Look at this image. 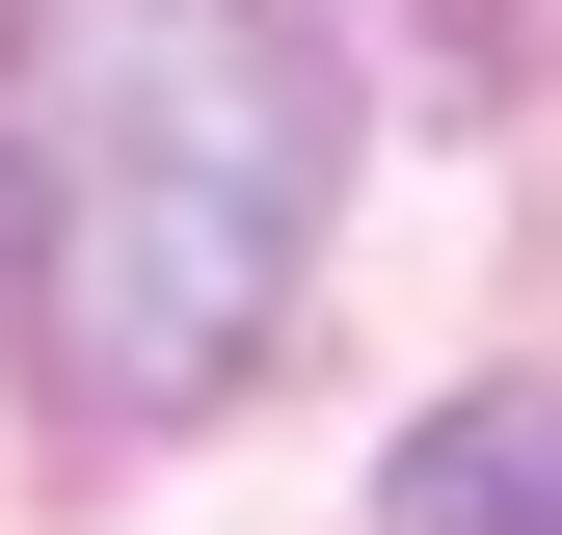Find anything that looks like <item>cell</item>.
Segmentation results:
<instances>
[{
  "label": "cell",
  "instance_id": "cell-2",
  "mask_svg": "<svg viewBox=\"0 0 562 535\" xmlns=\"http://www.w3.org/2000/svg\"><path fill=\"white\" fill-rule=\"evenodd\" d=\"M402 535H536V375H482L429 429V482H402Z\"/></svg>",
  "mask_w": 562,
  "mask_h": 535
},
{
  "label": "cell",
  "instance_id": "cell-1",
  "mask_svg": "<svg viewBox=\"0 0 562 535\" xmlns=\"http://www.w3.org/2000/svg\"><path fill=\"white\" fill-rule=\"evenodd\" d=\"M348 187L322 0H27L0 27V215H27V349L81 429H188L268 375Z\"/></svg>",
  "mask_w": 562,
  "mask_h": 535
}]
</instances>
